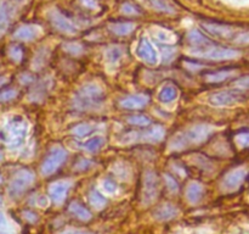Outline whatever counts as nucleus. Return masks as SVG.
<instances>
[{
    "mask_svg": "<svg viewBox=\"0 0 249 234\" xmlns=\"http://www.w3.org/2000/svg\"><path fill=\"white\" fill-rule=\"evenodd\" d=\"M190 54L194 56H199V58L214 61L230 60V58H236L240 56V51L236 50V49L229 48H209L203 49V51L190 50Z\"/></svg>",
    "mask_w": 249,
    "mask_h": 234,
    "instance_id": "obj_7",
    "label": "nucleus"
},
{
    "mask_svg": "<svg viewBox=\"0 0 249 234\" xmlns=\"http://www.w3.org/2000/svg\"><path fill=\"white\" fill-rule=\"evenodd\" d=\"M105 100L104 89L96 83H87L73 97V106L78 111H95Z\"/></svg>",
    "mask_w": 249,
    "mask_h": 234,
    "instance_id": "obj_2",
    "label": "nucleus"
},
{
    "mask_svg": "<svg viewBox=\"0 0 249 234\" xmlns=\"http://www.w3.org/2000/svg\"><path fill=\"white\" fill-rule=\"evenodd\" d=\"M156 37H157L160 40L165 41V43H173L175 40V36H173L170 32L163 31V29H160V31L156 32Z\"/></svg>",
    "mask_w": 249,
    "mask_h": 234,
    "instance_id": "obj_36",
    "label": "nucleus"
},
{
    "mask_svg": "<svg viewBox=\"0 0 249 234\" xmlns=\"http://www.w3.org/2000/svg\"><path fill=\"white\" fill-rule=\"evenodd\" d=\"M7 53H9V56L11 58V60L15 61V62H19L22 60V58H23L22 49L18 45H11L9 48V50H7Z\"/></svg>",
    "mask_w": 249,
    "mask_h": 234,
    "instance_id": "obj_32",
    "label": "nucleus"
},
{
    "mask_svg": "<svg viewBox=\"0 0 249 234\" xmlns=\"http://www.w3.org/2000/svg\"><path fill=\"white\" fill-rule=\"evenodd\" d=\"M70 211L74 214L77 218H79L80 221H89L91 218V214L88 211L87 207L83 206L82 204L77 201H73L72 204L70 205Z\"/></svg>",
    "mask_w": 249,
    "mask_h": 234,
    "instance_id": "obj_21",
    "label": "nucleus"
},
{
    "mask_svg": "<svg viewBox=\"0 0 249 234\" xmlns=\"http://www.w3.org/2000/svg\"><path fill=\"white\" fill-rule=\"evenodd\" d=\"M136 53H138L139 58L142 61H145L147 65L156 66L158 63V54L148 39H141L138 45V49H136Z\"/></svg>",
    "mask_w": 249,
    "mask_h": 234,
    "instance_id": "obj_11",
    "label": "nucleus"
},
{
    "mask_svg": "<svg viewBox=\"0 0 249 234\" xmlns=\"http://www.w3.org/2000/svg\"><path fill=\"white\" fill-rule=\"evenodd\" d=\"M71 187H72V182L70 179H61L53 183L49 188V194H50L53 201L56 205L62 204L67 196L68 192H70Z\"/></svg>",
    "mask_w": 249,
    "mask_h": 234,
    "instance_id": "obj_12",
    "label": "nucleus"
},
{
    "mask_svg": "<svg viewBox=\"0 0 249 234\" xmlns=\"http://www.w3.org/2000/svg\"><path fill=\"white\" fill-rule=\"evenodd\" d=\"M123 49L121 46H112L108 48L106 51V61L108 62V65H117V63L121 61V58H123Z\"/></svg>",
    "mask_w": 249,
    "mask_h": 234,
    "instance_id": "obj_23",
    "label": "nucleus"
},
{
    "mask_svg": "<svg viewBox=\"0 0 249 234\" xmlns=\"http://www.w3.org/2000/svg\"><path fill=\"white\" fill-rule=\"evenodd\" d=\"M6 78H4V77H1V78H0V85H2V84H4V83L5 82H6Z\"/></svg>",
    "mask_w": 249,
    "mask_h": 234,
    "instance_id": "obj_44",
    "label": "nucleus"
},
{
    "mask_svg": "<svg viewBox=\"0 0 249 234\" xmlns=\"http://www.w3.org/2000/svg\"><path fill=\"white\" fill-rule=\"evenodd\" d=\"M1 160H2V153L0 151V161H1Z\"/></svg>",
    "mask_w": 249,
    "mask_h": 234,
    "instance_id": "obj_45",
    "label": "nucleus"
},
{
    "mask_svg": "<svg viewBox=\"0 0 249 234\" xmlns=\"http://www.w3.org/2000/svg\"><path fill=\"white\" fill-rule=\"evenodd\" d=\"M34 173L31 172L29 170H19L14 178L11 179L9 184V192L10 196L11 197H18L31 187L34 183Z\"/></svg>",
    "mask_w": 249,
    "mask_h": 234,
    "instance_id": "obj_5",
    "label": "nucleus"
},
{
    "mask_svg": "<svg viewBox=\"0 0 249 234\" xmlns=\"http://www.w3.org/2000/svg\"><path fill=\"white\" fill-rule=\"evenodd\" d=\"M214 131L215 128L212 124H196L172 138L169 141V149L173 151H180L191 145H199L206 141Z\"/></svg>",
    "mask_w": 249,
    "mask_h": 234,
    "instance_id": "obj_1",
    "label": "nucleus"
},
{
    "mask_svg": "<svg viewBox=\"0 0 249 234\" xmlns=\"http://www.w3.org/2000/svg\"><path fill=\"white\" fill-rule=\"evenodd\" d=\"M204 193L203 185L199 182H191L186 188V199L190 204H197Z\"/></svg>",
    "mask_w": 249,
    "mask_h": 234,
    "instance_id": "obj_16",
    "label": "nucleus"
},
{
    "mask_svg": "<svg viewBox=\"0 0 249 234\" xmlns=\"http://www.w3.org/2000/svg\"><path fill=\"white\" fill-rule=\"evenodd\" d=\"M178 98V90L175 87H172V85H167V87L162 88L158 94V99L160 100L164 104H168V102L174 101Z\"/></svg>",
    "mask_w": 249,
    "mask_h": 234,
    "instance_id": "obj_24",
    "label": "nucleus"
},
{
    "mask_svg": "<svg viewBox=\"0 0 249 234\" xmlns=\"http://www.w3.org/2000/svg\"><path fill=\"white\" fill-rule=\"evenodd\" d=\"M17 94H18V93H17V90L15 89L4 90V92L0 93V101H4V102L10 101V100L15 99V98L17 97Z\"/></svg>",
    "mask_w": 249,
    "mask_h": 234,
    "instance_id": "obj_38",
    "label": "nucleus"
},
{
    "mask_svg": "<svg viewBox=\"0 0 249 234\" xmlns=\"http://www.w3.org/2000/svg\"><path fill=\"white\" fill-rule=\"evenodd\" d=\"M236 87L241 88V89H249V76H245L242 78H238L235 82Z\"/></svg>",
    "mask_w": 249,
    "mask_h": 234,
    "instance_id": "obj_40",
    "label": "nucleus"
},
{
    "mask_svg": "<svg viewBox=\"0 0 249 234\" xmlns=\"http://www.w3.org/2000/svg\"><path fill=\"white\" fill-rule=\"evenodd\" d=\"M88 165H91V162H90V161H87V160H82L79 163H77V165H75L77 166L75 168H78V170H84V168L88 167Z\"/></svg>",
    "mask_w": 249,
    "mask_h": 234,
    "instance_id": "obj_42",
    "label": "nucleus"
},
{
    "mask_svg": "<svg viewBox=\"0 0 249 234\" xmlns=\"http://www.w3.org/2000/svg\"><path fill=\"white\" fill-rule=\"evenodd\" d=\"M235 141L241 148H249V132H243V133L237 134L235 136Z\"/></svg>",
    "mask_w": 249,
    "mask_h": 234,
    "instance_id": "obj_35",
    "label": "nucleus"
},
{
    "mask_svg": "<svg viewBox=\"0 0 249 234\" xmlns=\"http://www.w3.org/2000/svg\"><path fill=\"white\" fill-rule=\"evenodd\" d=\"M165 136V131L162 126H155L151 129H147L145 132H139V131H131L128 133L123 134L121 136L119 143L129 144L134 143H160L163 140Z\"/></svg>",
    "mask_w": 249,
    "mask_h": 234,
    "instance_id": "obj_4",
    "label": "nucleus"
},
{
    "mask_svg": "<svg viewBox=\"0 0 249 234\" xmlns=\"http://www.w3.org/2000/svg\"><path fill=\"white\" fill-rule=\"evenodd\" d=\"M235 75H236V71L223 70V71H219V72H214V73H211V75H207L206 78L207 80L211 83H220V82H224V80L229 79V78L233 77Z\"/></svg>",
    "mask_w": 249,
    "mask_h": 234,
    "instance_id": "obj_22",
    "label": "nucleus"
},
{
    "mask_svg": "<svg viewBox=\"0 0 249 234\" xmlns=\"http://www.w3.org/2000/svg\"><path fill=\"white\" fill-rule=\"evenodd\" d=\"M28 134V122L22 116H12L0 127V140L10 148H18Z\"/></svg>",
    "mask_w": 249,
    "mask_h": 234,
    "instance_id": "obj_3",
    "label": "nucleus"
},
{
    "mask_svg": "<svg viewBox=\"0 0 249 234\" xmlns=\"http://www.w3.org/2000/svg\"><path fill=\"white\" fill-rule=\"evenodd\" d=\"M246 177H247V170L246 168H235L224 177L223 182H221V188H223L224 192H235L245 182Z\"/></svg>",
    "mask_w": 249,
    "mask_h": 234,
    "instance_id": "obj_10",
    "label": "nucleus"
},
{
    "mask_svg": "<svg viewBox=\"0 0 249 234\" xmlns=\"http://www.w3.org/2000/svg\"><path fill=\"white\" fill-rule=\"evenodd\" d=\"M0 234H15L14 229L7 222L6 217L2 212H0Z\"/></svg>",
    "mask_w": 249,
    "mask_h": 234,
    "instance_id": "obj_34",
    "label": "nucleus"
},
{
    "mask_svg": "<svg viewBox=\"0 0 249 234\" xmlns=\"http://www.w3.org/2000/svg\"><path fill=\"white\" fill-rule=\"evenodd\" d=\"M134 28H135V24L133 22H117V23L109 24L111 32L117 36H128L134 31Z\"/></svg>",
    "mask_w": 249,
    "mask_h": 234,
    "instance_id": "obj_19",
    "label": "nucleus"
},
{
    "mask_svg": "<svg viewBox=\"0 0 249 234\" xmlns=\"http://www.w3.org/2000/svg\"><path fill=\"white\" fill-rule=\"evenodd\" d=\"M0 201H1V199H0Z\"/></svg>",
    "mask_w": 249,
    "mask_h": 234,
    "instance_id": "obj_47",
    "label": "nucleus"
},
{
    "mask_svg": "<svg viewBox=\"0 0 249 234\" xmlns=\"http://www.w3.org/2000/svg\"><path fill=\"white\" fill-rule=\"evenodd\" d=\"M178 214V209L175 206L170 204L162 205V206L158 207L155 211L153 216H155L156 219L158 221H169V219L174 218Z\"/></svg>",
    "mask_w": 249,
    "mask_h": 234,
    "instance_id": "obj_17",
    "label": "nucleus"
},
{
    "mask_svg": "<svg viewBox=\"0 0 249 234\" xmlns=\"http://www.w3.org/2000/svg\"><path fill=\"white\" fill-rule=\"evenodd\" d=\"M10 21V9L7 4L1 2L0 4V32H4L6 29Z\"/></svg>",
    "mask_w": 249,
    "mask_h": 234,
    "instance_id": "obj_26",
    "label": "nucleus"
},
{
    "mask_svg": "<svg viewBox=\"0 0 249 234\" xmlns=\"http://www.w3.org/2000/svg\"><path fill=\"white\" fill-rule=\"evenodd\" d=\"M164 180H165V185H167L168 189L170 190L172 193H178L179 190V185H178V182L174 179V177L169 175H164Z\"/></svg>",
    "mask_w": 249,
    "mask_h": 234,
    "instance_id": "obj_37",
    "label": "nucleus"
},
{
    "mask_svg": "<svg viewBox=\"0 0 249 234\" xmlns=\"http://www.w3.org/2000/svg\"><path fill=\"white\" fill-rule=\"evenodd\" d=\"M185 66L187 67V70L195 71V72H196V71H198V70H201V68H202L201 65H197V63H192V62H185Z\"/></svg>",
    "mask_w": 249,
    "mask_h": 234,
    "instance_id": "obj_41",
    "label": "nucleus"
},
{
    "mask_svg": "<svg viewBox=\"0 0 249 234\" xmlns=\"http://www.w3.org/2000/svg\"><path fill=\"white\" fill-rule=\"evenodd\" d=\"M40 33V27L36 26V24H24L19 28L16 29L14 33V38L18 39V40H33Z\"/></svg>",
    "mask_w": 249,
    "mask_h": 234,
    "instance_id": "obj_14",
    "label": "nucleus"
},
{
    "mask_svg": "<svg viewBox=\"0 0 249 234\" xmlns=\"http://www.w3.org/2000/svg\"><path fill=\"white\" fill-rule=\"evenodd\" d=\"M92 131H94V127L90 123H80L72 129V134L79 138H84L85 136H89Z\"/></svg>",
    "mask_w": 249,
    "mask_h": 234,
    "instance_id": "obj_29",
    "label": "nucleus"
},
{
    "mask_svg": "<svg viewBox=\"0 0 249 234\" xmlns=\"http://www.w3.org/2000/svg\"><path fill=\"white\" fill-rule=\"evenodd\" d=\"M203 27L209 32V33L214 34L216 37H223V38H229L230 34L232 33V29L228 26H223V24L218 23H203Z\"/></svg>",
    "mask_w": 249,
    "mask_h": 234,
    "instance_id": "obj_18",
    "label": "nucleus"
},
{
    "mask_svg": "<svg viewBox=\"0 0 249 234\" xmlns=\"http://www.w3.org/2000/svg\"><path fill=\"white\" fill-rule=\"evenodd\" d=\"M0 183H1V177H0Z\"/></svg>",
    "mask_w": 249,
    "mask_h": 234,
    "instance_id": "obj_46",
    "label": "nucleus"
},
{
    "mask_svg": "<svg viewBox=\"0 0 249 234\" xmlns=\"http://www.w3.org/2000/svg\"><path fill=\"white\" fill-rule=\"evenodd\" d=\"M160 183L157 175L153 171H146L143 175V188H142V204L150 205L157 199L160 192Z\"/></svg>",
    "mask_w": 249,
    "mask_h": 234,
    "instance_id": "obj_9",
    "label": "nucleus"
},
{
    "mask_svg": "<svg viewBox=\"0 0 249 234\" xmlns=\"http://www.w3.org/2000/svg\"><path fill=\"white\" fill-rule=\"evenodd\" d=\"M101 187H102V189H104V192L106 193V194H109V195L114 194V193L117 192V189H118L116 182L112 179H109V178H106V179L102 180Z\"/></svg>",
    "mask_w": 249,
    "mask_h": 234,
    "instance_id": "obj_33",
    "label": "nucleus"
},
{
    "mask_svg": "<svg viewBox=\"0 0 249 234\" xmlns=\"http://www.w3.org/2000/svg\"><path fill=\"white\" fill-rule=\"evenodd\" d=\"M187 38H189V41L191 44H194V45H208L211 41L208 40V39L206 38V37L203 36L202 33H199L198 31H191L189 33V36H187Z\"/></svg>",
    "mask_w": 249,
    "mask_h": 234,
    "instance_id": "obj_27",
    "label": "nucleus"
},
{
    "mask_svg": "<svg viewBox=\"0 0 249 234\" xmlns=\"http://www.w3.org/2000/svg\"><path fill=\"white\" fill-rule=\"evenodd\" d=\"M66 158H67V151L65 149L61 146L51 148L44 162L41 163V175L51 176L53 173H55L62 166Z\"/></svg>",
    "mask_w": 249,
    "mask_h": 234,
    "instance_id": "obj_6",
    "label": "nucleus"
},
{
    "mask_svg": "<svg viewBox=\"0 0 249 234\" xmlns=\"http://www.w3.org/2000/svg\"><path fill=\"white\" fill-rule=\"evenodd\" d=\"M63 48H65V50L67 51V53L72 54V55L74 56L80 55V54H83V51H84V48H83L79 43H75V41L66 43L65 45H63Z\"/></svg>",
    "mask_w": 249,
    "mask_h": 234,
    "instance_id": "obj_31",
    "label": "nucleus"
},
{
    "mask_svg": "<svg viewBox=\"0 0 249 234\" xmlns=\"http://www.w3.org/2000/svg\"><path fill=\"white\" fill-rule=\"evenodd\" d=\"M153 6L158 10V11L167 12V14H174L175 7L169 2V0H151Z\"/></svg>",
    "mask_w": 249,
    "mask_h": 234,
    "instance_id": "obj_28",
    "label": "nucleus"
},
{
    "mask_svg": "<svg viewBox=\"0 0 249 234\" xmlns=\"http://www.w3.org/2000/svg\"><path fill=\"white\" fill-rule=\"evenodd\" d=\"M62 234H89V233H84V232H80V231H67Z\"/></svg>",
    "mask_w": 249,
    "mask_h": 234,
    "instance_id": "obj_43",
    "label": "nucleus"
},
{
    "mask_svg": "<svg viewBox=\"0 0 249 234\" xmlns=\"http://www.w3.org/2000/svg\"><path fill=\"white\" fill-rule=\"evenodd\" d=\"M246 100V95L240 90H221L213 93L209 98V102L214 106H230Z\"/></svg>",
    "mask_w": 249,
    "mask_h": 234,
    "instance_id": "obj_8",
    "label": "nucleus"
},
{
    "mask_svg": "<svg viewBox=\"0 0 249 234\" xmlns=\"http://www.w3.org/2000/svg\"><path fill=\"white\" fill-rule=\"evenodd\" d=\"M50 20L53 26L55 27L57 31L62 32L65 34H75L77 33V28L74 24L62 14V12L57 11V10H53L50 12Z\"/></svg>",
    "mask_w": 249,
    "mask_h": 234,
    "instance_id": "obj_13",
    "label": "nucleus"
},
{
    "mask_svg": "<svg viewBox=\"0 0 249 234\" xmlns=\"http://www.w3.org/2000/svg\"><path fill=\"white\" fill-rule=\"evenodd\" d=\"M128 122L133 126H140L146 127L151 123V119L145 115H136V116H131L128 118Z\"/></svg>",
    "mask_w": 249,
    "mask_h": 234,
    "instance_id": "obj_30",
    "label": "nucleus"
},
{
    "mask_svg": "<svg viewBox=\"0 0 249 234\" xmlns=\"http://www.w3.org/2000/svg\"><path fill=\"white\" fill-rule=\"evenodd\" d=\"M148 101H150V98H148L147 95L135 94L122 100L121 106L124 107V109H129V110L141 109V107H143L145 105H147Z\"/></svg>",
    "mask_w": 249,
    "mask_h": 234,
    "instance_id": "obj_15",
    "label": "nucleus"
},
{
    "mask_svg": "<svg viewBox=\"0 0 249 234\" xmlns=\"http://www.w3.org/2000/svg\"><path fill=\"white\" fill-rule=\"evenodd\" d=\"M122 12H124L126 15H135L140 14V10L135 5L130 4V2H125V4L122 5Z\"/></svg>",
    "mask_w": 249,
    "mask_h": 234,
    "instance_id": "obj_39",
    "label": "nucleus"
},
{
    "mask_svg": "<svg viewBox=\"0 0 249 234\" xmlns=\"http://www.w3.org/2000/svg\"><path fill=\"white\" fill-rule=\"evenodd\" d=\"M105 144V139L102 136H94V138L89 139L85 143H80L78 144L79 148H82L83 150H87L89 153H95V151H99L100 149L104 146Z\"/></svg>",
    "mask_w": 249,
    "mask_h": 234,
    "instance_id": "obj_20",
    "label": "nucleus"
},
{
    "mask_svg": "<svg viewBox=\"0 0 249 234\" xmlns=\"http://www.w3.org/2000/svg\"><path fill=\"white\" fill-rule=\"evenodd\" d=\"M89 201L91 204L92 207H95L96 210H101L106 206V197L104 195L100 194L96 189L91 190L89 194Z\"/></svg>",
    "mask_w": 249,
    "mask_h": 234,
    "instance_id": "obj_25",
    "label": "nucleus"
}]
</instances>
